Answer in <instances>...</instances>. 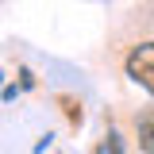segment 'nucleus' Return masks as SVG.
<instances>
[{
    "label": "nucleus",
    "instance_id": "nucleus-4",
    "mask_svg": "<svg viewBox=\"0 0 154 154\" xmlns=\"http://www.w3.org/2000/svg\"><path fill=\"white\" fill-rule=\"evenodd\" d=\"M0 96H4V100H16V96H19V89H16V85H4V93H0Z\"/></svg>",
    "mask_w": 154,
    "mask_h": 154
},
{
    "label": "nucleus",
    "instance_id": "nucleus-6",
    "mask_svg": "<svg viewBox=\"0 0 154 154\" xmlns=\"http://www.w3.org/2000/svg\"><path fill=\"white\" fill-rule=\"evenodd\" d=\"M0 81H4V73H0Z\"/></svg>",
    "mask_w": 154,
    "mask_h": 154
},
{
    "label": "nucleus",
    "instance_id": "nucleus-1",
    "mask_svg": "<svg viewBox=\"0 0 154 154\" xmlns=\"http://www.w3.org/2000/svg\"><path fill=\"white\" fill-rule=\"evenodd\" d=\"M127 77L146 93H154V42H143L127 54Z\"/></svg>",
    "mask_w": 154,
    "mask_h": 154
},
{
    "label": "nucleus",
    "instance_id": "nucleus-2",
    "mask_svg": "<svg viewBox=\"0 0 154 154\" xmlns=\"http://www.w3.org/2000/svg\"><path fill=\"white\" fill-rule=\"evenodd\" d=\"M139 146L146 154H154V108H146L139 116Z\"/></svg>",
    "mask_w": 154,
    "mask_h": 154
},
{
    "label": "nucleus",
    "instance_id": "nucleus-5",
    "mask_svg": "<svg viewBox=\"0 0 154 154\" xmlns=\"http://www.w3.org/2000/svg\"><path fill=\"white\" fill-rule=\"evenodd\" d=\"M96 154H108V146H100V150H96Z\"/></svg>",
    "mask_w": 154,
    "mask_h": 154
},
{
    "label": "nucleus",
    "instance_id": "nucleus-3",
    "mask_svg": "<svg viewBox=\"0 0 154 154\" xmlns=\"http://www.w3.org/2000/svg\"><path fill=\"white\" fill-rule=\"evenodd\" d=\"M108 150H112V154H123V143H119L116 131H108Z\"/></svg>",
    "mask_w": 154,
    "mask_h": 154
}]
</instances>
